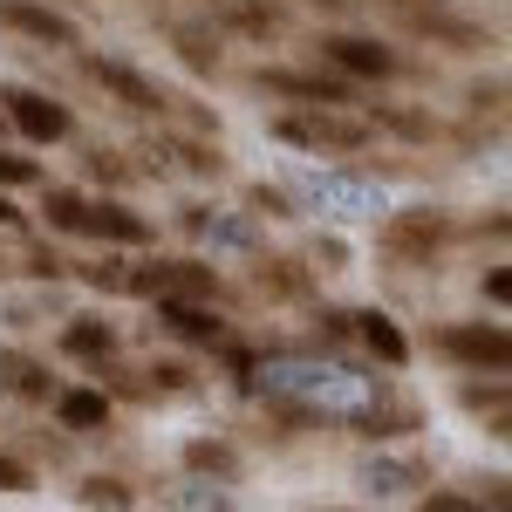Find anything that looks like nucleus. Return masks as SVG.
I'll list each match as a JSON object with an SVG mask.
<instances>
[{"mask_svg": "<svg viewBox=\"0 0 512 512\" xmlns=\"http://www.w3.org/2000/svg\"><path fill=\"white\" fill-rule=\"evenodd\" d=\"M274 137L287 144H301V151H328V158H355L362 144H369V123L362 117H342L335 103H308V110H294V117L274 123Z\"/></svg>", "mask_w": 512, "mask_h": 512, "instance_id": "1", "label": "nucleus"}, {"mask_svg": "<svg viewBox=\"0 0 512 512\" xmlns=\"http://www.w3.org/2000/svg\"><path fill=\"white\" fill-rule=\"evenodd\" d=\"M444 239H451V212L444 205H410V212H396L383 226V253L403 260V267H431L444 253Z\"/></svg>", "mask_w": 512, "mask_h": 512, "instance_id": "2", "label": "nucleus"}, {"mask_svg": "<svg viewBox=\"0 0 512 512\" xmlns=\"http://www.w3.org/2000/svg\"><path fill=\"white\" fill-rule=\"evenodd\" d=\"M123 294H151V301H212L219 274L198 267V260H151V267H130Z\"/></svg>", "mask_w": 512, "mask_h": 512, "instance_id": "3", "label": "nucleus"}, {"mask_svg": "<svg viewBox=\"0 0 512 512\" xmlns=\"http://www.w3.org/2000/svg\"><path fill=\"white\" fill-rule=\"evenodd\" d=\"M437 355H451L458 369H472V376H499L512 362V342H506V328L499 321H458V328H437Z\"/></svg>", "mask_w": 512, "mask_h": 512, "instance_id": "4", "label": "nucleus"}, {"mask_svg": "<svg viewBox=\"0 0 512 512\" xmlns=\"http://www.w3.org/2000/svg\"><path fill=\"white\" fill-rule=\"evenodd\" d=\"M0 103H7V123H14L28 144H62V137H69V103L41 96V89H28V82H14Z\"/></svg>", "mask_w": 512, "mask_h": 512, "instance_id": "5", "label": "nucleus"}, {"mask_svg": "<svg viewBox=\"0 0 512 512\" xmlns=\"http://www.w3.org/2000/svg\"><path fill=\"white\" fill-rule=\"evenodd\" d=\"M321 55H328L342 76H362V82H390L396 69H403V55L383 48L376 35H328V41H321Z\"/></svg>", "mask_w": 512, "mask_h": 512, "instance_id": "6", "label": "nucleus"}, {"mask_svg": "<svg viewBox=\"0 0 512 512\" xmlns=\"http://www.w3.org/2000/svg\"><path fill=\"white\" fill-rule=\"evenodd\" d=\"M82 69H89V82H103L123 110H137V117H158V110H171V96H164L151 76H137L130 62H103V55H89Z\"/></svg>", "mask_w": 512, "mask_h": 512, "instance_id": "7", "label": "nucleus"}, {"mask_svg": "<svg viewBox=\"0 0 512 512\" xmlns=\"http://www.w3.org/2000/svg\"><path fill=\"white\" fill-rule=\"evenodd\" d=\"M76 233L103 239V246H144V239H151V226H144L130 205H117V198H82Z\"/></svg>", "mask_w": 512, "mask_h": 512, "instance_id": "8", "label": "nucleus"}, {"mask_svg": "<svg viewBox=\"0 0 512 512\" xmlns=\"http://www.w3.org/2000/svg\"><path fill=\"white\" fill-rule=\"evenodd\" d=\"M0 28L41 41V48H76V21L55 7H35V0H0Z\"/></svg>", "mask_w": 512, "mask_h": 512, "instance_id": "9", "label": "nucleus"}, {"mask_svg": "<svg viewBox=\"0 0 512 512\" xmlns=\"http://www.w3.org/2000/svg\"><path fill=\"white\" fill-rule=\"evenodd\" d=\"M267 96H301V103H355L349 76H301V69H260Z\"/></svg>", "mask_w": 512, "mask_h": 512, "instance_id": "10", "label": "nucleus"}, {"mask_svg": "<svg viewBox=\"0 0 512 512\" xmlns=\"http://www.w3.org/2000/svg\"><path fill=\"white\" fill-rule=\"evenodd\" d=\"M0 390L21 396V403H48L55 396V376H48V362H35V355L0 349Z\"/></svg>", "mask_w": 512, "mask_h": 512, "instance_id": "11", "label": "nucleus"}, {"mask_svg": "<svg viewBox=\"0 0 512 512\" xmlns=\"http://www.w3.org/2000/svg\"><path fill=\"white\" fill-rule=\"evenodd\" d=\"M158 321L171 335H185V342H219V335H226V321L205 315L198 301H158Z\"/></svg>", "mask_w": 512, "mask_h": 512, "instance_id": "12", "label": "nucleus"}, {"mask_svg": "<svg viewBox=\"0 0 512 512\" xmlns=\"http://www.w3.org/2000/svg\"><path fill=\"white\" fill-rule=\"evenodd\" d=\"M55 417H62V431H103L110 424V396L103 390H62L55 396Z\"/></svg>", "mask_w": 512, "mask_h": 512, "instance_id": "13", "label": "nucleus"}, {"mask_svg": "<svg viewBox=\"0 0 512 512\" xmlns=\"http://www.w3.org/2000/svg\"><path fill=\"white\" fill-rule=\"evenodd\" d=\"M62 355H76V362H110V355H117V328H110V321H69V328H62Z\"/></svg>", "mask_w": 512, "mask_h": 512, "instance_id": "14", "label": "nucleus"}, {"mask_svg": "<svg viewBox=\"0 0 512 512\" xmlns=\"http://www.w3.org/2000/svg\"><path fill=\"white\" fill-rule=\"evenodd\" d=\"M349 321H355V335H362L369 349L383 355L390 369H403V362H410V342L396 335V321H390V315H376V308H369V315H349Z\"/></svg>", "mask_w": 512, "mask_h": 512, "instance_id": "15", "label": "nucleus"}, {"mask_svg": "<svg viewBox=\"0 0 512 512\" xmlns=\"http://www.w3.org/2000/svg\"><path fill=\"white\" fill-rule=\"evenodd\" d=\"M219 14L233 21L239 35H253V41L280 35V7H260V0H219Z\"/></svg>", "mask_w": 512, "mask_h": 512, "instance_id": "16", "label": "nucleus"}, {"mask_svg": "<svg viewBox=\"0 0 512 512\" xmlns=\"http://www.w3.org/2000/svg\"><path fill=\"white\" fill-rule=\"evenodd\" d=\"M76 212H82V192H69V185H48V198H41V219H48L55 233H76Z\"/></svg>", "mask_w": 512, "mask_h": 512, "instance_id": "17", "label": "nucleus"}, {"mask_svg": "<svg viewBox=\"0 0 512 512\" xmlns=\"http://www.w3.org/2000/svg\"><path fill=\"white\" fill-rule=\"evenodd\" d=\"M185 465H192V472H226L233 478V451H226V444H192V451H185Z\"/></svg>", "mask_w": 512, "mask_h": 512, "instance_id": "18", "label": "nucleus"}, {"mask_svg": "<svg viewBox=\"0 0 512 512\" xmlns=\"http://www.w3.org/2000/svg\"><path fill=\"white\" fill-rule=\"evenodd\" d=\"M82 506H130V485L123 478H89L82 485Z\"/></svg>", "mask_w": 512, "mask_h": 512, "instance_id": "19", "label": "nucleus"}, {"mask_svg": "<svg viewBox=\"0 0 512 512\" xmlns=\"http://www.w3.org/2000/svg\"><path fill=\"white\" fill-rule=\"evenodd\" d=\"M178 48H185V62H192V69H212V62H219V41L192 35V28H178Z\"/></svg>", "mask_w": 512, "mask_h": 512, "instance_id": "20", "label": "nucleus"}, {"mask_svg": "<svg viewBox=\"0 0 512 512\" xmlns=\"http://www.w3.org/2000/svg\"><path fill=\"white\" fill-rule=\"evenodd\" d=\"M376 123H390L403 137H431V117H417V110H376Z\"/></svg>", "mask_w": 512, "mask_h": 512, "instance_id": "21", "label": "nucleus"}, {"mask_svg": "<svg viewBox=\"0 0 512 512\" xmlns=\"http://www.w3.org/2000/svg\"><path fill=\"white\" fill-rule=\"evenodd\" d=\"M123 274H130L123 260H96V267H82V280H89V287H117V294H123Z\"/></svg>", "mask_w": 512, "mask_h": 512, "instance_id": "22", "label": "nucleus"}, {"mask_svg": "<svg viewBox=\"0 0 512 512\" xmlns=\"http://www.w3.org/2000/svg\"><path fill=\"white\" fill-rule=\"evenodd\" d=\"M35 178V158H14V151H0V185H28Z\"/></svg>", "mask_w": 512, "mask_h": 512, "instance_id": "23", "label": "nucleus"}, {"mask_svg": "<svg viewBox=\"0 0 512 512\" xmlns=\"http://www.w3.org/2000/svg\"><path fill=\"white\" fill-rule=\"evenodd\" d=\"M35 478H28V465H14V458H0V492H28Z\"/></svg>", "mask_w": 512, "mask_h": 512, "instance_id": "24", "label": "nucleus"}, {"mask_svg": "<svg viewBox=\"0 0 512 512\" xmlns=\"http://www.w3.org/2000/svg\"><path fill=\"white\" fill-rule=\"evenodd\" d=\"M465 403H472V410H485V403H506V383H492V390H478V383H465Z\"/></svg>", "mask_w": 512, "mask_h": 512, "instance_id": "25", "label": "nucleus"}, {"mask_svg": "<svg viewBox=\"0 0 512 512\" xmlns=\"http://www.w3.org/2000/svg\"><path fill=\"white\" fill-rule=\"evenodd\" d=\"M0 226H21V212H14V205H7V198H0Z\"/></svg>", "mask_w": 512, "mask_h": 512, "instance_id": "26", "label": "nucleus"}, {"mask_svg": "<svg viewBox=\"0 0 512 512\" xmlns=\"http://www.w3.org/2000/svg\"><path fill=\"white\" fill-rule=\"evenodd\" d=\"M396 7H410V14H417V7H431V0H396Z\"/></svg>", "mask_w": 512, "mask_h": 512, "instance_id": "27", "label": "nucleus"}, {"mask_svg": "<svg viewBox=\"0 0 512 512\" xmlns=\"http://www.w3.org/2000/svg\"><path fill=\"white\" fill-rule=\"evenodd\" d=\"M0 130H7V110H0Z\"/></svg>", "mask_w": 512, "mask_h": 512, "instance_id": "28", "label": "nucleus"}, {"mask_svg": "<svg viewBox=\"0 0 512 512\" xmlns=\"http://www.w3.org/2000/svg\"><path fill=\"white\" fill-rule=\"evenodd\" d=\"M212 7H219V0H212Z\"/></svg>", "mask_w": 512, "mask_h": 512, "instance_id": "29", "label": "nucleus"}]
</instances>
